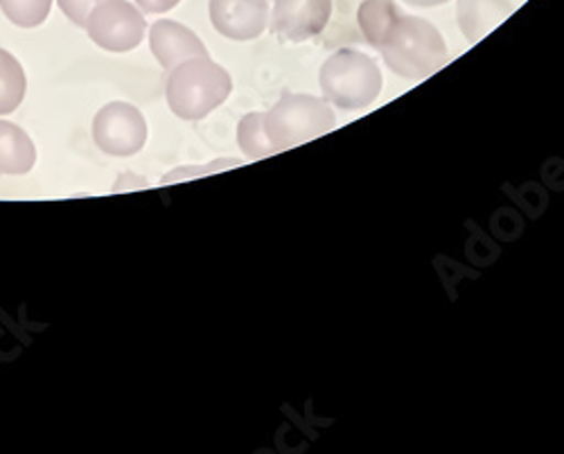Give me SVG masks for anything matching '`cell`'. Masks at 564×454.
Returning a JSON list of instances; mask_svg holds the SVG:
<instances>
[{"label": "cell", "instance_id": "7", "mask_svg": "<svg viewBox=\"0 0 564 454\" xmlns=\"http://www.w3.org/2000/svg\"><path fill=\"white\" fill-rule=\"evenodd\" d=\"M333 17V0H273L271 30L288 43L318 36Z\"/></svg>", "mask_w": 564, "mask_h": 454}, {"label": "cell", "instance_id": "11", "mask_svg": "<svg viewBox=\"0 0 564 454\" xmlns=\"http://www.w3.org/2000/svg\"><path fill=\"white\" fill-rule=\"evenodd\" d=\"M36 163V148L14 122L0 120V172L28 174Z\"/></svg>", "mask_w": 564, "mask_h": 454}, {"label": "cell", "instance_id": "2", "mask_svg": "<svg viewBox=\"0 0 564 454\" xmlns=\"http://www.w3.org/2000/svg\"><path fill=\"white\" fill-rule=\"evenodd\" d=\"M232 79L210 57H195L170 71L165 98L174 116L181 120H202L226 102Z\"/></svg>", "mask_w": 564, "mask_h": 454}, {"label": "cell", "instance_id": "9", "mask_svg": "<svg viewBox=\"0 0 564 454\" xmlns=\"http://www.w3.org/2000/svg\"><path fill=\"white\" fill-rule=\"evenodd\" d=\"M150 48L156 57V62L165 68L172 71L178 64L195 60V57H208V48L204 41L183 23L163 19L156 21L150 30Z\"/></svg>", "mask_w": 564, "mask_h": 454}, {"label": "cell", "instance_id": "1", "mask_svg": "<svg viewBox=\"0 0 564 454\" xmlns=\"http://www.w3.org/2000/svg\"><path fill=\"white\" fill-rule=\"evenodd\" d=\"M380 53L384 64L406 79H425L449 62L443 34L430 21L409 14L398 19Z\"/></svg>", "mask_w": 564, "mask_h": 454}, {"label": "cell", "instance_id": "17", "mask_svg": "<svg viewBox=\"0 0 564 454\" xmlns=\"http://www.w3.org/2000/svg\"><path fill=\"white\" fill-rule=\"evenodd\" d=\"M181 0H135L138 10L143 14H165L174 10Z\"/></svg>", "mask_w": 564, "mask_h": 454}, {"label": "cell", "instance_id": "10", "mask_svg": "<svg viewBox=\"0 0 564 454\" xmlns=\"http://www.w3.org/2000/svg\"><path fill=\"white\" fill-rule=\"evenodd\" d=\"M514 8L508 0H458L456 19L463 36L469 43H477L499 28Z\"/></svg>", "mask_w": 564, "mask_h": 454}, {"label": "cell", "instance_id": "18", "mask_svg": "<svg viewBox=\"0 0 564 454\" xmlns=\"http://www.w3.org/2000/svg\"><path fill=\"white\" fill-rule=\"evenodd\" d=\"M404 3L415 6V8H438V6L449 3V0H404Z\"/></svg>", "mask_w": 564, "mask_h": 454}, {"label": "cell", "instance_id": "4", "mask_svg": "<svg viewBox=\"0 0 564 454\" xmlns=\"http://www.w3.org/2000/svg\"><path fill=\"white\" fill-rule=\"evenodd\" d=\"M335 125L337 118L330 102L303 94H282L275 107L264 114V131L275 154L310 143L333 131Z\"/></svg>", "mask_w": 564, "mask_h": 454}, {"label": "cell", "instance_id": "13", "mask_svg": "<svg viewBox=\"0 0 564 454\" xmlns=\"http://www.w3.org/2000/svg\"><path fill=\"white\" fill-rule=\"evenodd\" d=\"M25 71L14 55L0 48V116L14 114L25 98Z\"/></svg>", "mask_w": 564, "mask_h": 454}, {"label": "cell", "instance_id": "14", "mask_svg": "<svg viewBox=\"0 0 564 454\" xmlns=\"http://www.w3.org/2000/svg\"><path fill=\"white\" fill-rule=\"evenodd\" d=\"M238 143L247 159L260 161L275 154L264 131V114H247L238 125Z\"/></svg>", "mask_w": 564, "mask_h": 454}, {"label": "cell", "instance_id": "5", "mask_svg": "<svg viewBox=\"0 0 564 454\" xmlns=\"http://www.w3.org/2000/svg\"><path fill=\"white\" fill-rule=\"evenodd\" d=\"M145 17L127 0H105L90 12L86 32L93 43L109 53H129L145 36Z\"/></svg>", "mask_w": 564, "mask_h": 454}, {"label": "cell", "instance_id": "6", "mask_svg": "<svg viewBox=\"0 0 564 454\" xmlns=\"http://www.w3.org/2000/svg\"><path fill=\"white\" fill-rule=\"evenodd\" d=\"M93 141L109 156H133L148 143V122L129 102H109L93 118Z\"/></svg>", "mask_w": 564, "mask_h": 454}, {"label": "cell", "instance_id": "8", "mask_svg": "<svg viewBox=\"0 0 564 454\" xmlns=\"http://www.w3.org/2000/svg\"><path fill=\"white\" fill-rule=\"evenodd\" d=\"M210 23L230 41H253L269 23L267 0H210Z\"/></svg>", "mask_w": 564, "mask_h": 454}, {"label": "cell", "instance_id": "16", "mask_svg": "<svg viewBox=\"0 0 564 454\" xmlns=\"http://www.w3.org/2000/svg\"><path fill=\"white\" fill-rule=\"evenodd\" d=\"M105 0H57L59 10L66 14L68 21H73L77 28H86L90 12L96 10Z\"/></svg>", "mask_w": 564, "mask_h": 454}, {"label": "cell", "instance_id": "3", "mask_svg": "<svg viewBox=\"0 0 564 454\" xmlns=\"http://www.w3.org/2000/svg\"><path fill=\"white\" fill-rule=\"evenodd\" d=\"M318 84L327 102L344 111H359L380 98L384 77L372 57L346 48L321 66Z\"/></svg>", "mask_w": 564, "mask_h": 454}, {"label": "cell", "instance_id": "12", "mask_svg": "<svg viewBox=\"0 0 564 454\" xmlns=\"http://www.w3.org/2000/svg\"><path fill=\"white\" fill-rule=\"evenodd\" d=\"M402 14L393 0H364L357 10V23L366 41L380 51Z\"/></svg>", "mask_w": 564, "mask_h": 454}, {"label": "cell", "instance_id": "15", "mask_svg": "<svg viewBox=\"0 0 564 454\" xmlns=\"http://www.w3.org/2000/svg\"><path fill=\"white\" fill-rule=\"evenodd\" d=\"M0 10L19 28H39L48 19L53 0H0Z\"/></svg>", "mask_w": 564, "mask_h": 454}]
</instances>
